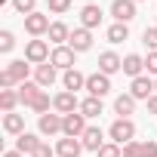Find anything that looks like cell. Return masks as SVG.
<instances>
[{"label": "cell", "mask_w": 157, "mask_h": 157, "mask_svg": "<svg viewBox=\"0 0 157 157\" xmlns=\"http://www.w3.org/2000/svg\"><path fill=\"white\" fill-rule=\"evenodd\" d=\"M86 90H90V96H96V99L108 96V93H111V77H108V74H102V71L90 74V77H86Z\"/></svg>", "instance_id": "cell-5"}, {"label": "cell", "mask_w": 157, "mask_h": 157, "mask_svg": "<svg viewBox=\"0 0 157 157\" xmlns=\"http://www.w3.org/2000/svg\"><path fill=\"white\" fill-rule=\"evenodd\" d=\"M157 90H154V80H151V77H136V80H132V86H129V96L139 102V99H151Z\"/></svg>", "instance_id": "cell-8"}, {"label": "cell", "mask_w": 157, "mask_h": 157, "mask_svg": "<svg viewBox=\"0 0 157 157\" xmlns=\"http://www.w3.org/2000/svg\"><path fill=\"white\" fill-rule=\"evenodd\" d=\"M80 151H83V142L80 139H59V145H56V154L59 157H80Z\"/></svg>", "instance_id": "cell-15"}, {"label": "cell", "mask_w": 157, "mask_h": 157, "mask_svg": "<svg viewBox=\"0 0 157 157\" xmlns=\"http://www.w3.org/2000/svg\"><path fill=\"white\" fill-rule=\"evenodd\" d=\"M49 62H52L56 68H62V71H71V68H74V49H71V46H56L52 56H49Z\"/></svg>", "instance_id": "cell-11"}, {"label": "cell", "mask_w": 157, "mask_h": 157, "mask_svg": "<svg viewBox=\"0 0 157 157\" xmlns=\"http://www.w3.org/2000/svg\"><path fill=\"white\" fill-rule=\"evenodd\" d=\"M62 83H65V90H68V93H77V90H86V77L77 71V68H71V71H65Z\"/></svg>", "instance_id": "cell-19"}, {"label": "cell", "mask_w": 157, "mask_h": 157, "mask_svg": "<svg viewBox=\"0 0 157 157\" xmlns=\"http://www.w3.org/2000/svg\"><path fill=\"white\" fill-rule=\"evenodd\" d=\"M148 114H157V93L148 99Z\"/></svg>", "instance_id": "cell-38"}, {"label": "cell", "mask_w": 157, "mask_h": 157, "mask_svg": "<svg viewBox=\"0 0 157 157\" xmlns=\"http://www.w3.org/2000/svg\"><path fill=\"white\" fill-rule=\"evenodd\" d=\"M142 157H157V142H142Z\"/></svg>", "instance_id": "cell-35"}, {"label": "cell", "mask_w": 157, "mask_h": 157, "mask_svg": "<svg viewBox=\"0 0 157 157\" xmlns=\"http://www.w3.org/2000/svg\"><path fill=\"white\" fill-rule=\"evenodd\" d=\"M114 111H117L120 117H129V114L136 111V99H132L129 93H123V96H117V99H114Z\"/></svg>", "instance_id": "cell-24"}, {"label": "cell", "mask_w": 157, "mask_h": 157, "mask_svg": "<svg viewBox=\"0 0 157 157\" xmlns=\"http://www.w3.org/2000/svg\"><path fill=\"white\" fill-rule=\"evenodd\" d=\"M34 6H37V0H13V10H16V13H22V16H31V13H37Z\"/></svg>", "instance_id": "cell-29"}, {"label": "cell", "mask_w": 157, "mask_h": 157, "mask_svg": "<svg viewBox=\"0 0 157 157\" xmlns=\"http://www.w3.org/2000/svg\"><path fill=\"white\" fill-rule=\"evenodd\" d=\"M145 68H148V74H157V52H148V59H145Z\"/></svg>", "instance_id": "cell-36"}, {"label": "cell", "mask_w": 157, "mask_h": 157, "mask_svg": "<svg viewBox=\"0 0 157 157\" xmlns=\"http://www.w3.org/2000/svg\"><path fill=\"white\" fill-rule=\"evenodd\" d=\"M16 46V37H13V31H0V52H10Z\"/></svg>", "instance_id": "cell-32"}, {"label": "cell", "mask_w": 157, "mask_h": 157, "mask_svg": "<svg viewBox=\"0 0 157 157\" xmlns=\"http://www.w3.org/2000/svg\"><path fill=\"white\" fill-rule=\"evenodd\" d=\"M40 90H43V86H40V83H34V80H25V83H19V90H16V93H19V102H22V105H28V108H31V105H34V99H37V93H40Z\"/></svg>", "instance_id": "cell-18"}, {"label": "cell", "mask_w": 157, "mask_h": 157, "mask_svg": "<svg viewBox=\"0 0 157 157\" xmlns=\"http://www.w3.org/2000/svg\"><path fill=\"white\" fill-rule=\"evenodd\" d=\"M31 157H56V154H52V148H49L46 142H40V148H37V151H34Z\"/></svg>", "instance_id": "cell-37"}, {"label": "cell", "mask_w": 157, "mask_h": 157, "mask_svg": "<svg viewBox=\"0 0 157 157\" xmlns=\"http://www.w3.org/2000/svg\"><path fill=\"white\" fill-rule=\"evenodd\" d=\"M99 25H102V10H99V3H86V6L80 10V28L93 31V28H99Z\"/></svg>", "instance_id": "cell-9"}, {"label": "cell", "mask_w": 157, "mask_h": 157, "mask_svg": "<svg viewBox=\"0 0 157 157\" xmlns=\"http://www.w3.org/2000/svg\"><path fill=\"white\" fill-rule=\"evenodd\" d=\"M62 120H65L62 114H49V111H46V114H40V123H37V126H40L43 136H59V132H62Z\"/></svg>", "instance_id": "cell-14"}, {"label": "cell", "mask_w": 157, "mask_h": 157, "mask_svg": "<svg viewBox=\"0 0 157 157\" xmlns=\"http://www.w3.org/2000/svg\"><path fill=\"white\" fill-rule=\"evenodd\" d=\"M154 28H157V25H154Z\"/></svg>", "instance_id": "cell-42"}, {"label": "cell", "mask_w": 157, "mask_h": 157, "mask_svg": "<svg viewBox=\"0 0 157 157\" xmlns=\"http://www.w3.org/2000/svg\"><path fill=\"white\" fill-rule=\"evenodd\" d=\"M108 136H111V142L114 145H126V142H136V123L129 120V117H117L114 123H111V129H108Z\"/></svg>", "instance_id": "cell-1"}, {"label": "cell", "mask_w": 157, "mask_h": 157, "mask_svg": "<svg viewBox=\"0 0 157 157\" xmlns=\"http://www.w3.org/2000/svg\"><path fill=\"white\" fill-rule=\"evenodd\" d=\"M49 16L46 13H31V16H25V31L31 34V37H43V34H49Z\"/></svg>", "instance_id": "cell-4"}, {"label": "cell", "mask_w": 157, "mask_h": 157, "mask_svg": "<svg viewBox=\"0 0 157 157\" xmlns=\"http://www.w3.org/2000/svg\"><path fill=\"white\" fill-rule=\"evenodd\" d=\"M99 71L111 77V74L123 71V59H120L117 52H102V56H99Z\"/></svg>", "instance_id": "cell-13"}, {"label": "cell", "mask_w": 157, "mask_h": 157, "mask_svg": "<svg viewBox=\"0 0 157 157\" xmlns=\"http://www.w3.org/2000/svg\"><path fill=\"white\" fill-rule=\"evenodd\" d=\"M6 71H10V77H13L16 86H19V83H25V80H28L31 62H28V59H16V62H10V65H6Z\"/></svg>", "instance_id": "cell-17"}, {"label": "cell", "mask_w": 157, "mask_h": 157, "mask_svg": "<svg viewBox=\"0 0 157 157\" xmlns=\"http://www.w3.org/2000/svg\"><path fill=\"white\" fill-rule=\"evenodd\" d=\"M56 71H59V68H56L52 62L37 65V68H34V83H40L43 90H46V86H52V83H56Z\"/></svg>", "instance_id": "cell-12"}, {"label": "cell", "mask_w": 157, "mask_h": 157, "mask_svg": "<svg viewBox=\"0 0 157 157\" xmlns=\"http://www.w3.org/2000/svg\"><path fill=\"white\" fill-rule=\"evenodd\" d=\"M52 108H56V114H74V111H80V102H77V96L74 93H68V90H62L56 99H52Z\"/></svg>", "instance_id": "cell-6"}, {"label": "cell", "mask_w": 157, "mask_h": 157, "mask_svg": "<svg viewBox=\"0 0 157 157\" xmlns=\"http://www.w3.org/2000/svg\"><path fill=\"white\" fill-rule=\"evenodd\" d=\"M154 90H157V80H154Z\"/></svg>", "instance_id": "cell-40"}, {"label": "cell", "mask_w": 157, "mask_h": 157, "mask_svg": "<svg viewBox=\"0 0 157 157\" xmlns=\"http://www.w3.org/2000/svg\"><path fill=\"white\" fill-rule=\"evenodd\" d=\"M123 157H142V142H126L123 145Z\"/></svg>", "instance_id": "cell-34"}, {"label": "cell", "mask_w": 157, "mask_h": 157, "mask_svg": "<svg viewBox=\"0 0 157 157\" xmlns=\"http://www.w3.org/2000/svg\"><path fill=\"white\" fill-rule=\"evenodd\" d=\"M3 157H25L22 151H3Z\"/></svg>", "instance_id": "cell-39"}, {"label": "cell", "mask_w": 157, "mask_h": 157, "mask_svg": "<svg viewBox=\"0 0 157 157\" xmlns=\"http://www.w3.org/2000/svg\"><path fill=\"white\" fill-rule=\"evenodd\" d=\"M3 129L10 132V136H22L25 132V114H3Z\"/></svg>", "instance_id": "cell-22"}, {"label": "cell", "mask_w": 157, "mask_h": 157, "mask_svg": "<svg viewBox=\"0 0 157 157\" xmlns=\"http://www.w3.org/2000/svg\"><path fill=\"white\" fill-rule=\"evenodd\" d=\"M80 114H83V117H99V114H102V99H96V96L83 99V102H80Z\"/></svg>", "instance_id": "cell-26"}, {"label": "cell", "mask_w": 157, "mask_h": 157, "mask_svg": "<svg viewBox=\"0 0 157 157\" xmlns=\"http://www.w3.org/2000/svg\"><path fill=\"white\" fill-rule=\"evenodd\" d=\"M68 10H71V0H49V13L52 16H62Z\"/></svg>", "instance_id": "cell-33"}, {"label": "cell", "mask_w": 157, "mask_h": 157, "mask_svg": "<svg viewBox=\"0 0 157 157\" xmlns=\"http://www.w3.org/2000/svg\"><path fill=\"white\" fill-rule=\"evenodd\" d=\"M80 142H83V148H86V151H99L102 145H108L99 126H86V132L80 136Z\"/></svg>", "instance_id": "cell-16"}, {"label": "cell", "mask_w": 157, "mask_h": 157, "mask_svg": "<svg viewBox=\"0 0 157 157\" xmlns=\"http://www.w3.org/2000/svg\"><path fill=\"white\" fill-rule=\"evenodd\" d=\"M111 16H114L117 22L129 25V22L136 19V0H114V3H111Z\"/></svg>", "instance_id": "cell-7"}, {"label": "cell", "mask_w": 157, "mask_h": 157, "mask_svg": "<svg viewBox=\"0 0 157 157\" xmlns=\"http://www.w3.org/2000/svg\"><path fill=\"white\" fill-rule=\"evenodd\" d=\"M19 105V93L16 90H0V111L3 114H13Z\"/></svg>", "instance_id": "cell-25"}, {"label": "cell", "mask_w": 157, "mask_h": 157, "mask_svg": "<svg viewBox=\"0 0 157 157\" xmlns=\"http://www.w3.org/2000/svg\"><path fill=\"white\" fill-rule=\"evenodd\" d=\"M40 148V139L34 136V132H22L19 139H16V151H22V154H34Z\"/></svg>", "instance_id": "cell-23"}, {"label": "cell", "mask_w": 157, "mask_h": 157, "mask_svg": "<svg viewBox=\"0 0 157 157\" xmlns=\"http://www.w3.org/2000/svg\"><path fill=\"white\" fill-rule=\"evenodd\" d=\"M129 37V25H123V22H114L111 28H108V40L111 43H123Z\"/></svg>", "instance_id": "cell-27"}, {"label": "cell", "mask_w": 157, "mask_h": 157, "mask_svg": "<svg viewBox=\"0 0 157 157\" xmlns=\"http://www.w3.org/2000/svg\"><path fill=\"white\" fill-rule=\"evenodd\" d=\"M49 56H52V52H49V43H46V40L34 37V40H28V43H25V59H28L34 68H37V65H43V62H49Z\"/></svg>", "instance_id": "cell-2"}, {"label": "cell", "mask_w": 157, "mask_h": 157, "mask_svg": "<svg viewBox=\"0 0 157 157\" xmlns=\"http://www.w3.org/2000/svg\"><path fill=\"white\" fill-rule=\"evenodd\" d=\"M68 46H71L74 52H86V49L93 46V31H86V28H74Z\"/></svg>", "instance_id": "cell-10"}, {"label": "cell", "mask_w": 157, "mask_h": 157, "mask_svg": "<svg viewBox=\"0 0 157 157\" xmlns=\"http://www.w3.org/2000/svg\"><path fill=\"white\" fill-rule=\"evenodd\" d=\"M83 132H86V117H83L80 111L65 114V120H62V136H68V139H80Z\"/></svg>", "instance_id": "cell-3"}, {"label": "cell", "mask_w": 157, "mask_h": 157, "mask_svg": "<svg viewBox=\"0 0 157 157\" xmlns=\"http://www.w3.org/2000/svg\"><path fill=\"white\" fill-rule=\"evenodd\" d=\"M142 43H145L151 52H157V28H145V34H142Z\"/></svg>", "instance_id": "cell-31"}, {"label": "cell", "mask_w": 157, "mask_h": 157, "mask_svg": "<svg viewBox=\"0 0 157 157\" xmlns=\"http://www.w3.org/2000/svg\"><path fill=\"white\" fill-rule=\"evenodd\" d=\"M96 154H99V157H123V148L114 145V142H108V145H102Z\"/></svg>", "instance_id": "cell-30"}, {"label": "cell", "mask_w": 157, "mask_h": 157, "mask_svg": "<svg viewBox=\"0 0 157 157\" xmlns=\"http://www.w3.org/2000/svg\"><path fill=\"white\" fill-rule=\"evenodd\" d=\"M142 71H145V59L136 56V52H129V56L123 59V74H129L132 80H136V77H142Z\"/></svg>", "instance_id": "cell-20"}, {"label": "cell", "mask_w": 157, "mask_h": 157, "mask_svg": "<svg viewBox=\"0 0 157 157\" xmlns=\"http://www.w3.org/2000/svg\"><path fill=\"white\" fill-rule=\"evenodd\" d=\"M49 40H52L56 46H65V43L71 40V28H68L65 22H52V25H49Z\"/></svg>", "instance_id": "cell-21"}, {"label": "cell", "mask_w": 157, "mask_h": 157, "mask_svg": "<svg viewBox=\"0 0 157 157\" xmlns=\"http://www.w3.org/2000/svg\"><path fill=\"white\" fill-rule=\"evenodd\" d=\"M136 3H142V0H136Z\"/></svg>", "instance_id": "cell-41"}, {"label": "cell", "mask_w": 157, "mask_h": 157, "mask_svg": "<svg viewBox=\"0 0 157 157\" xmlns=\"http://www.w3.org/2000/svg\"><path fill=\"white\" fill-rule=\"evenodd\" d=\"M49 105H52V99H49V93H46V90H40V93H37V99H34V105H31V108H34V111H37V114H46V111H49Z\"/></svg>", "instance_id": "cell-28"}]
</instances>
